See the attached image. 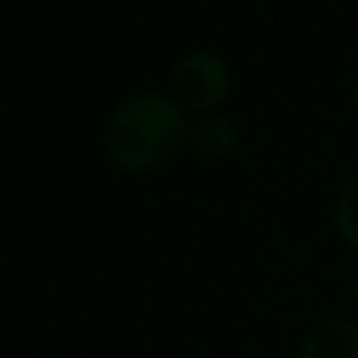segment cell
I'll return each mask as SVG.
<instances>
[{
    "mask_svg": "<svg viewBox=\"0 0 358 358\" xmlns=\"http://www.w3.org/2000/svg\"><path fill=\"white\" fill-rule=\"evenodd\" d=\"M334 230L358 254V171L345 181V188L334 202Z\"/></svg>",
    "mask_w": 358,
    "mask_h": 358,
    "instance_id": "5",
    "label": "cell"
},
{
    "mask_svg": "<svg viewBox=\"0 0 358 358\" xmlns=\"http://www.w3.org/2000/svg\"><path fill=\"white\" fill-rule=\"evenodd\" d=\"M188 122L171 94L132 91L105 122V153L122 174H160L188 150Z\"/></svg>",
    "mask_w": 358,
    "mask_h": 358,
    "instance_id": "1",
    "label": "cell"
},
{
    "mask_svg": "<svg viewBox=\"0 0 358 358\" xmlns=\"http://www.w3.org/2000/svg\"><path fill=\"white\" fill-rule=\"evenodd\" d=\"M352 112H355V119H358V77H355V84H352Z\"/></svg>",
    "mask_w": 358,
    "mask_h": 358,
    "instance_id": "6",
    "label": "cell"
},
{
    "mask_svg": "<svg viewBox=\"0 0 358 358\" xmlns=\"http://www.w3.org/2000/svg\"><path fill=\"white\" fill-rule=\"evenodd\" d=\"M234 91L230 63L213 49H188L171 66V98L188 115H209L220 112V105Z\"/></svg>",
    "mask_w": 358,
    "mask_h": 358,
    "instance_id": "2",
    "label": "cell"
},
{
    "mask_svg": "<svg viewBox=\"0 0 358 358\" xmlns=\"http://www.w3.org/2000/svg\"><path fill=\"white\" fill-rule=\"evenodd\" d=\"M296 358H358V324L348 317L320 320L303 334Z\"/></svg>",
    "mask_w": 358,
    "mask_h": 358,
    "instance_id": "4",
    "label": "cell"
},
{
    "mask_svg": "<svg viewBox=\"0 0 358 358\" xmlns=\"http://www.w3.org/2000/svg\"><path fill=\"white\" fill-rule=\"evenodd\" d=\"M240 146V129L230 115L209 112V115H192L188 122V150L202 160H227Z\"/></svg>",
    "mask_w": 358,
    "mask_h": 358,
    "instance_id": "3",
    "label": "cell"
},
{
    "mask_svg": "<svg viewBox=\"0 0 358 358\" xmlns=\"http://www.w3.org/2000/svg\"><path fill=\"white\" fill-rule=\"evenodd\" d=\"M355 306H358V278H355Z\"/></svg>",
    "mask_w": 358,
    "mask_h": 358,
    "instance_id": "7",
    "label": "cell"
}]
</instances>
